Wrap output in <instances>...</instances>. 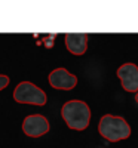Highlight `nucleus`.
I'll return each mask as SVG.
<instances>
[{
  "label": "nucleus",
  "mask_w": 138,
  "mask_h": 148,
  "mask_svg": "<svg viewBox=\"0 0 138 148\" xmlns=\"http://www.w3.org/2000/svg\"><path fill=\"white\" fill-rule=\"evenodd\" d=\"M61 116L67 126L74 130H85L91 121V110L86 102L73 99L62 105Z\"/></svg>",
  "instance_id": "obj_1"
},
{
  "label": "nucleus",
  "mask_w": 138,
  "mask_h": 148,
  "mask_svg": "<svg viewBox=\"0 0 138 148\" xmlns=\"http://www.w3.org/2000/svg\"><path fill=\"white\" fill-rule=\"evenodd\" d=\"M98 130L101 133V136L110 142L126 139L131 135V126L128 125V121L123 117L111 114H106L101 117L98 123Z\"/></svg>",
  "instance_id": "obj_2"
},
{
  "label": "nucleus",
  "mask_w": 138,
  "mask_h": 148,
  "mask_svg": "<svg viewBox=\"0 0 138 148\" xmlns=\"http://www.w3.org/2000/svg\"><path fill=\"white\" fill-rule=\"evenodd\" d=\"M14 98L19 104H33V105L46 104V93L31 82H21L14 90Z\"/></svg>",
  "instance_id": "obj_3"
},
{
  "label": "nucleus",
  "mask_w": 138,
  "mask_h": 148,
  "mask_svg": "<svg viewBox=\"0 0 138 148\" xmlns=\"http://www.w3.org/2000/svg\"><path fill=\"white\" fill-rule=\"evenodd\" d=\"M22 130L27 136L39 138L49 132V121L42 114H31L27 116L22 121Z\"/></svg>",
  "instance_id": "obj_4"
},
{
  "label": "nucleus",
  "mask_w": 138,
  "mask_h": 148,
  "mask_svg": "<svg viewBox=\"0 0 138 148\" xmlns=\"http://www.w3.org/2000/svg\"><path fill=\"white\" fill-rule=\"evenodd\" d=\"M117 77L120 79L122 88L126 92L138 90V67L132 62L123 64L117 68Z\"/></svg>",
  "instance_id": "obj_5"
},
{
  "label": "nucleus",
  "mask_w": 138,
  "mask_h": 148,
  "mask_svg": "<svg viewBox=\"0 0 138 148\" xmlns=\"http://www.w3.org/2000/svg\"><path fill=\"white\" fill-rule=\"evenodd\" d=\"M49 84L55 89L71 90L77 84V77L68 73L66 68H57L49 74Z\"/></svg>",
  "instance_id": "obj_6"
},
{
  "label": "nucleus",
  "mask_w": 138,
  "mask_h": 148,
  "mask_svg": "<svg viewBox=\"0 0 138 148\" xmlns=\"http://www.w3.org/2000/svg\"><path fill=\"white\" fill-rule=\"evenodd\" d=\"M66 46L73 55H83L88 49V34L86 33H67Z\"/></svg>",
  "instance_id": "obj_7"
},
{
  "label": "nucleus",
  "mask_w": 138,
  "mask_h": 148,
  "mask_svg": "<svg viewBox=\"0 0 138 148\" xmlns=\"http://www.w3.org/2000/svg\"><path fill=\"white\" fill-rule=\"evenodd\" d=\"M8 84H9V77L5 76V74H0V90L5 89Z\"/></svg>",
  "instance_id": "obj_8"
},
{
  "label": "nucleus",
  "mask_w": 138,
  "mask_h": 148,
  "mask_svg": "<svg viewBox=\"0 0 138 148\" xmlns=\"http://www.w3.org/2000/svg\"><path fill=\"white\" fill-rule=\"evenodd\" d=\"M135 101L138 102V92H137V95H135Z\"/></svg>",
  "instance_id": "obj_9"
}]
</instances>
